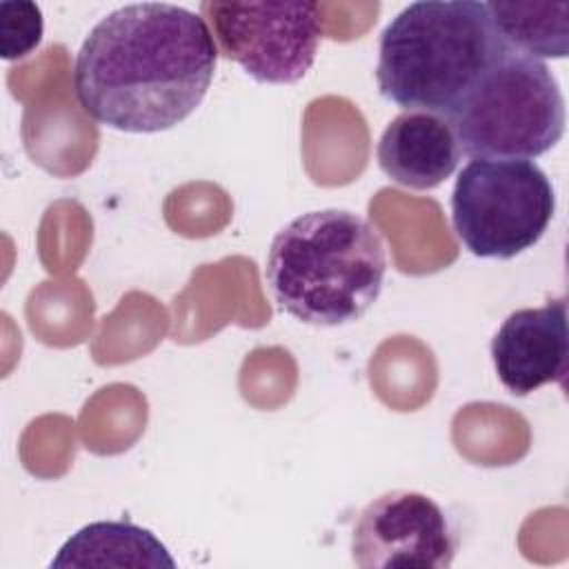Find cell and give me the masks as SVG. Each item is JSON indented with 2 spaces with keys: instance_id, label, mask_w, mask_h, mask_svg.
I'll use <instances>...</instances> for the list:
<instances>
[{
  "instance_id": "6da1fadb",
  "label": "cell",
  "mask_w": 569,
  "mask_h": 569,
  "mask_svg": "<svg viewBox=\"0 0 569 569\" xmlns=\"http://www.w3.org/2000/svg\"><path fill=\"white\" fill-rule=\"evenodd\" d=\"M216 62L218 44L202 16L169 2L124 4L84 38L73 89L100 124L158 133L200 107Z\"/></svg>"
},
{
  "instance_id": "7a4b0ae2",
  "label": "cell",
  "mask_w": 569,
  "mask_h": 569,
  "mask_svg": "<svg viewBox=\"0 0 569 569\" xmlns=\"http://www.w3.org/2000/svg\"><path fill=\"white\" fill-rule=\"evenodd\" d=\"M387 273L380 231L347 209L293 218L271 240L264 280L278 307L313 327L360 320L378 300Z\"/></svg>"
},
{
  "instance_id": "3957f363",
  "label": "cell",
  "mask_w": 569,
  "mask_h": 569,
  "mask_svg": "<svg viewBox=\"0 0 569 569\" xmlns=\"http://www.w3.org/2000/svg\"><path fill=\"white\" fill-rule=\"evenodd\" d=\"M505 51L487 2H411L380 36L378 89L405 111L449 120Z\"/></svg>"
},
{
  "instance_id": "277c9868",
  "label": "cell",
  "mask_w": 569,
  "mask_h": 569,
  "mask_svg": "<svg viewBox=\"0 0 569 569\" xmlns=\"http://www.w3.org/2000/svg\"><path fill=\"white\" fill-rule=\"evenodd\" d=\"M565 98L549 67L507 49L449 118L473 160H529L565 133Z\"/></svg>"
},
{
  "instance_id": "5b68a950",
  "label": "cell",
  "mask_w": 569,
  "mask_h": 569,
  "mask_svg": "<svg viewBox=\"0 0 569 569\" xmlns=\"http://www.w3.org/2000/svg\"><path fill=\"white\" fill-rule=\"evenodd\" d=\"M553 211L551 180L531 160H471L451 193L453 231L478 258L509 260L531 249Z\"/></svg>"
},
{
  "instance_id": "8992f818",
  "label": "cell",
  "mask_w": 569,
  "mask_h": 569,
  "mask_svg": "<svg viewBox=\"0 0 569 569\" xmlns=\"http://www.w3.org/2000/svg\"><path fill=\"white\" fill-rule=\"evenodd\" d=\"M200 16L224 58L264 84H296L313 67L322 38L316 2L204 0Z\"/></svg>"
},
{
  "instance_id": "52a82bcc",
  "label": "cell",
  "mask_w": 569,
  "mask_h": 569,
  "mask_svg": "<svg viewBox=\"0 0 569 569\" xmlns=\"http://www.w3.org/2000/svg\"><path fill=\"white\" fill-rule=\"evenodd\" d=\"M458 536L442 507L420 491L373 498L351 531V558L362 569H445Z\"/></svg>"
},
{
  "instance_id": "ba28073f",
  "label": "cell",
  "mask_w": 569,
  "mask_h": 569,
  "mask_svg": "<svg viewBox=\"0 0 569 569\" xmlns=\"http://www.w3.org/2000/svg\"><path fill=\"white\" fill-rule=\"evenodd\" d=\"M569 333L565 298L507 316L491 338V360L498 380L518 398L567 373Z\"/></svg>"
},
{
  "instance_id": "9c48e42d",
  "label": "cell",
  "mask_w": 569,
  "mask_h": 569,
  "mask_svg": "<svg viewBox=\"0 0 569 569\" xmlns=\"http://www.w3.org/2000/svg\"><path fill=\"white\" fill-rule=\"evenodd\" d=\"M460 144L447 118L425 111L396 116L380 136L378 164L407 189L442 184L460 162Z\"/></svg>"
},
{
  "instance_id": "30bf717a",
  "label": "cell",
  "mask_w": 569,
  "mask_h": 569,
  "mask_svg": "<svg viewBox=\"0 0 569 569\" xmlns=\"http://www.w3.org/2000/svg\"><path fill=\"white\" fill-rule=\"evenodd\" d=\"M51 567H176L167 547L129 520H100L76 531Z\"/></svg>"
},
{
  "instance_id": "8fae6325",
  "label": "cell",
  "mask_w": 569,
  "mask_h": 569,
  "mask_svg": "<svg viewBox=\"0 0 569 569\" xmlns=\"http://www.w3.org/2000/svg\"><path fill=\"white\" fill-rule=\"evenodd\" d=\"M491 24L511 51L531 58L569 53V2H487Z\"/></svg>"
},
{
  "instance_id": "7c38bea8",
  "label": "cell",
  "mask_w": 569,
  "mask_h": 569,
  "mask_svg": "<svg viewBox=\"0 0 569 569\" xmlns=\"http://www.w3.org/2000/svg\"><path fill=\"white\" fill-rule=\"evenodd\" d=\"M42 40V13L33 2H0V53L24 58Z\"/></svg>"
}]
</instances>
